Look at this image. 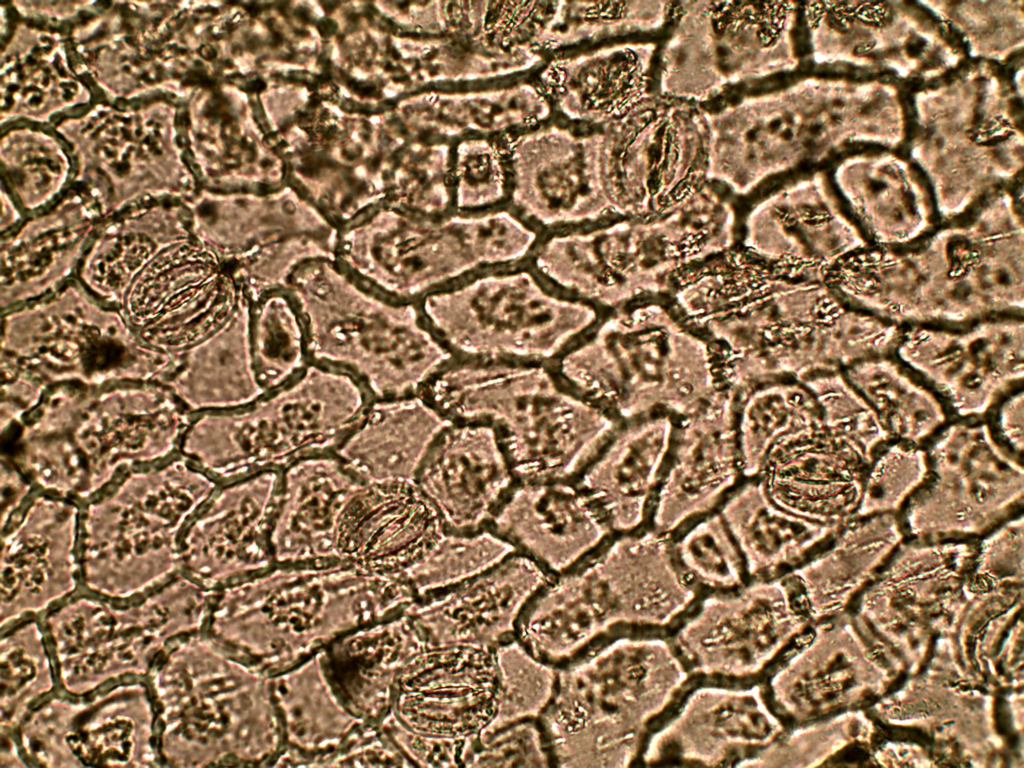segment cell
I'll return each instance as SVG.
<instances>
[{
  "label": "cell",
  "instance_id": "obj_1",
  "mask_svg": "<svg viewBox=\"0 0 1024 768\" xmlns=\"http://www.w3.org/2000/svg\"><path fill=\"white\" fill-rule=\"evenodd\" d=\"M840 300L901 328L961 327L1024 308L1023 226L1011 199L900 248H868L836 266Z\"/></svg>",
  "mask_w": 1024,
  "mask_h": 768
},
{
  "label": "cell",
  "instance_id": "obj_12",
  "mask_svg": "<svg viewBox=\"0 0 1024 768\" xmlns=\"http://www.w3.org/2000/svg\"><path fill=\"white\" fill-rule=\"evenodd\" d=\"M926 477L899 517L917 536L980 534L1022 513L1023 457L986 417L949 420L924 445Z\"/></svg>",
  "mask_w": 1024,
  "mask_h": 768
},
{
  "label": "cell",
  "instance_id": "obj_43",
  "mask_svg": "<svg viewBox=\"0 0 1024 768\" xmlns=\"http://www.w3.org/2000/svg\"><path fill=\"white\" fill-rule=\"evenodd\" d=\"M494 650L500 699L490 727L540 717L555 692L558 668L537 659L516 638Z\"/></svg>",
  "mask_w": 1024,
  "mask_h": 768
},
{
  "label": "cell",
  "instance_id": "obj_48",
  "mask_svg": "<svg viewBox=\"0 0 1024 768\" xmlns=\"http://www.w3.org/2000/svg\"><path fill=\"white\" fill-rule=\"evenodd\" d=\"M872 47H873V43L872 42L859 44L856 47V49H855V53H857V54L865 53V52L869 51Z\"/></svg>",
  "mask_w": 1024,
  "mask_h": 768
},
{
  "label": "cell",
  "instance_id": "obj_30",
  "mask_svg": "<svg viewBox=\"0 0 1024 768\" xmlns=\"http://www.w3.org/2000/svg\"><path fill=\"white\" fill-rule=\"evenodd\" d=\"M271 684L284 742L273 766H322L370 725L340 694L326 649L271 676Z\"/></svg>",
  "mask_w": 1024,
  "mask_h": 768
},
{
  "label": "cell",
  "instance_id": "obj_13",
  "mask_svg": "<svg viewBox=\"0 0 1024 768\" xmlns=\"http://www.w3.org/2000/svg\"><path fill=\"white\" fill-rule=\"evenodd\" d=\"M797 599L789 573L752 579L733 590L702 595L668 636L694 679L762 681L799 630Z\"/></svg>",
  "mask_w": 1024,
  "mask_h": 768
},
{
  "label": "cell",
  "instance_id": "obj_29",
  "mask_svg": "<svg viewBox=\"0 0 1024 768\" xmlns=\"http://www.w3.org/2000/svg\"><path fill=\"white\" fill-rule=\"evenodd\" d=\"M271 546L276 563L338 560L342 510L365 483L334 452L300 459L282 471Z\"/></svg>",
  "mask_w": 1024,
  "mask_h": 768
},
{
  "label": "cell",
  "instance_id": "obj_28",
  "mask_svg": "<svg viewBox=\"0 0 1024 768\" xmlns=\"http://www.w3.org/2000/svg\"><path fill=\"white\" fill-rule=\"evenodd\" d=\"M675 422L664 413L620 422L576 478L613 534L648 528Z\"/></svg>",
  "mask_w": 1024,
  "mask_h": 768
},
{
  "label": "cell",
  "instance_id": "obj_33",
  "mask_svg": "<svg viewBox=\"0 0 1024 768\" xmlns=\"http://www.w3.org/2000/svg\"><path fill=\"white\" fill-rule=\"evenodd\" d=\"M251 304L241 292L230 315L182 354L166 383L191 414L238 409L266 392L252 356Z\"/></svg>",
  "mask_w": 1024,
  "mask_h": 768
},
{
  "label": "cell",
  "instance_id": "obj_22",
  "mask_svg": "<svg viewBox=\"0 0 1024 768\" xmlns=\"http://www.w3.org/2000/svg\"><path fill=\"white\" fill-rule=\"evenodd\" d=\"M518 482L497 430L458 421L438 434L415 479L444 530L460 533L487 528Z\"/></svg>",
  "mask_w": 1024,
  "mask_h": 768
},
{
  "label": "cell",
  "instance_id": "obj_21",
  "mask_svg": "<svg viewBox=\"0 0 1024 768\" xmlns=\"http://www.w3.org/2000/svg\"><path fill=\"white\" fill-rule=\"evenodd\" d=\"M551 576L514 551L472 578L418 598L406 613L425 647L476 644L495 649L516 638L523 611Z\"/></svg>",
  "mask_w": 1024,
  "mask_h": 768
},
{
  "label": "cell",
  "instance_id": "obj_16",
  "mask_svg": "<svg viewBox=\"0 0 1024 768\" xmlns=\"http://www.w3.org/2000/svg\"><path fill=\"white\" fill-rule=\"evenodd\" d=\"M240 296L229 272L192 235L156 256L117 309L150 346L183 354L225 321Z\"/></svg>",
  "mask_w": 1024,
  "mask_h": 768
},
{
  "label": "cell",
  "instance_id": "obj_6",
  "mask_svg": "<svg viewBox=\"0 0 1024 768\" xmlns=\"http://www.w3.org/2000/svg\"><path fill=\"white\" fill-rule=\"evenodd\" d=\"M287 290L305 325L309 361L350 374L372 400L421 394L456 358L418 302L375 291L335 259L303 264Z\"/></svg>",
  "mask_w": 1024,
  "mask_h": 768
},
{
  "label": "cell",
  "instance_id": "obj_10",
  "mask_svg": "<svg viewBox=\"0 0 1024 768\" xmlns=\"http://www.w3.org/2000/svg\"><path fill=\"white\" fill-rule=\"evenodd\" d=\"M1 355L29 368L50 386L166 384L182 362V354L146 343L117 308L78 278L48 296L2 312Z\"/></svg>",
  "mask_w": 1024,
  "mask_h": 768
},
{
  "label": "cell",
  "instance_id": "obj_37",
  "mask_svg": "<svg viewBox=\"0 0 1024 768\" xmlns=\"http://www.w3.org/2000/svg\"><path fill=\"white\" fill-rule=\"evenodd\" d=\"M735 397L736 434L745 478L759 477L776 446L822 424L814 395L799 381H767Z\"/></svg>",
  "mask_w": 1024,
  "mask_h": 768
},
{
  "label": "cell",
  "instance_id": "obj_17",
  "mask_svg": "<svg viewBox=\"0 0 1024 768\" xmlns=\"http://www.w3.org/2000/svg\"><path fill=\"white\" fill-rule=\"evenodd\" d=\"M786 731L764 682L693 684L650 734L645 765L741 766Z\"/></svg>",
  "mask_w": 1024,
  "mask_h": 768
},
{
  "label": "cell",
  "instance_id": "obj_18",
  "mask_svg": "<svg viewBox=\"0 0 1024 768\" xmlns=\"http://www.w3.org/2000/svg\"><path fill=\"white\" fill-rule=\"evenodd\" d=\"M500 699L493 648L476 644L426 647L400 669L391 715L427 737L464 740L494 722Z\"/></svg>",
  "mask_w": 1024,
  "mask_h": 768
},
{
  "label": "cell",
  "instance_id": "obj_47",
  "mask_svg": "<svg viewBox=\"0 0 1024 768\" xmlns=\"http://www.w3.org/2000/svg\"><path fill=\"white\" fill-rule=\"evenodd\" d=\"M28 490L27 483L22 481L15 469L8 466L5 471V468L2 467V498L7 497V500L2 502V526L14 513L13 510L20 505Z\"/></svg>",
  "mask_w": 1024,
  "mask_h": 768
},
{
  "label": "cell",
  "instance_id": "obj_23",
  "mask_svg": "<svg viewBox=\"0 0 1024 768\" xmlns=\"http://www.w3.org/2000/svg\"><path fill=\"white\" fill-rule=\"evenodd\" d=\"M282 472L222 483L188 525L191 561L220 590L276 564L271 531Z\"/></svg>",
  "mask_w": 1024,
  "mask_h": 768
},
{
  "label": "cell",
  "instance_id": "obj_9",
  "mask_svg": "<svg viewBox=\"0 0 1024 768\" xmlns=\"http://www.w3.org/2000/svg\"><path fill=\"white\" fill-rule=\"evenodd\" d=\"M418 304L427 325L461 359L552 364L600 316L591 303L549 286L529 264L476 273Z\"/></svg>",
  "mask_w": 1024,
  "mask_h": 768
},
{
  "label": "cell",
  "instance_id": "obj_36",
  "mask_svg": "<svg viewBox=\"0 0 1024 768\" xmlns=\"http://www.w3.org/2000/svg\"><path fill=\"white\" fill-rule=\"evenodd\" d=\"M842 371L890 439L924 446L950 420L942 398L892 355L862 360Z\"/></svg>",
  "mask_w": 1024,
  "mask_h": 768
},
{
  "label": "cell",
  "instance_id": "obj_46",
  "mask_svg": "<svg viewBox=\"0 0 1024 768\" xmlns=\"http://www.w3.org/2000/svg\"><path fill=\"white\" fill-rule=\"evenodd\" d=\"M988 415H991L988 421L997 438L1012 452L1023 457V389H1016L1003 397Z\"/></svg>",
  "mask_w": 1024,
  "mask_h": 768
},
{
  "label": "cell",
  "instance_id": "obj_2",
  "mask_svg": "<svg viewBox=\"0 0 1024 768\" xmlns=\"http://www.w3.org/2000/svg\"><path fill=\"white\" fill-rule=\"evenodd\" d=\"M701 596L680 570L671 537L649 528L613 534L551 576L523 611L516 639L563 668L632 631H673Z\"/></svg>",
  "mask_w": 1024,
  "mask_h": 768
},
{
  "label": "cell",
  "instance_id": "obj_40",
  "mask_svg": "<svg viewBox=\"0 0 1024 768\" xmlns=\"http://www.w3.org/2000/svg\"><path fill=\"white\" fill-rule=\"evenodd\" d=\"M514 551L489 528L466 533L444 530L429 550L401 574L418 599L472 578Z\"/></svg>",
  "mask_w": 1024,
  "mask_h": 768
},
{
  "label": "cell",
  "instance_id": "obj_27",
  "mask_svg": "<svg viewBox=\"0 0 1024 768\" xmlns=\"http://www.w3.org/2000/svg\"><path fill=\"white\" fill-rule=\"evenodd\" d=\"M868 464L821 424L776 446L759 478L783 509L840 525L856 515Z\"/></svg>",
  "mask_w": 1024,
  "mask_h": 768
},
{
  "label": "cell",
  "instance_id": "obj_26",
  "mask_svg": "<svg viewBox=\"0 0 1024 768\" xmlns=\"http://www.w3.org/2000/svg\"><path fill=\"white\" fill-rule=\"evenodd\" d=\"M443 531L415 482L364 483L340 514L335 556L371 571L401 574Z\"/></svg>",
  "mask_w": 1024,
  "mask_h": 768
},
{
  "label": "cell",
  "instance_id": "obj_45",
  "mask_svg": "<svg viewBox=\"0 0 1024 768\" xmlns=\"http://www.w3.org/2000/svg\"><path fill=\"white\" fill-rule=\"evenodd\" d=\"M411 766H461L464 740L438 739L413 733L391 715L379 724Z\"/></svg>",
  "mask_w": 1024,
  "mask_h": 768
},
{
  "label": "cell",
  "instance_id": "obj_19",
  "mask_svg": "<svg viewBox=\"0 0 1024 768\" xmlns=\"http://www.w3.org/2000/svg\"><path fill=\"white\" fill-rule=\"evenodd\" d=\"M220 483L191 460L127 473L109 493L90 503L82 528L93 554L124 560L170 547Z\"/></svg>",
  "mask_w": 1024,
  "mask_h": 768
},
{
  "label": "cell",
  "instance_id": "obj_3",
  "mask_svg": "<svg viewBox=\"0 0 1024 768\" xmlns=\"http://www.w3.org/2000/svg\"><path fill=\"white\" fill-rule=\"evenodd\" d=\"M223 645L269 676L417 599L397 573L334 560L276 563L221 589Z\"/></svg>",
  "mask_w": 1024,
  "mask_h": 768
},
{
  "label": "cell",
  "instance_id": "obj_5",
  "mask_svg": "<svg viewBox=\"0 0 1024 768\" xmlns=\"http://www.w3.org/2000/svg\"><path fill=\"white\" fill-rule=\"evenodd\" d=\"M422 394L450 421L494 427L519 481H575L620 423L548 363L455 358Z\"/></svg>",
  "mask_w": 1024,
  "mask_h": 768
},
{
  "label": "cell",
  "instance_id": "obj_44",
  "mask_svg": "<svg viewBox=\"0 0 1024 768\" xmlns=\"http://www.w3.org/2000/svg\"><path fill=\"white\" fill-rule=\"evenodd\" d=\"M461 766L556 767L539 717L489 727L467 738Z\"/></svg>",
  "mask_w": 1024,
  "mask_h": 768
},
{
  "label": "cell",
  "instance_id": "obj_32",
  "mask_svg": "<svg viewBox=\"0 0 1024 768\" xmlns=\"http://www.w3.org/2000/svg\"><path fill=\"white\" fill-rule=\"evenodd\" d=\"M192 236L185 202H150L103 218L78 279L117 308L133 279L162 251Z\"/></svg>",
  "mask_w": 1024,
  "mask_h": 768
},
{
  "label": "cell",
  "instance_id": "obj_15",
  "mask_svg": "<svg viewBox=\"0 0 1024 768\" xmlns=\"http://www.w3.org/2000/svg\"><path fill=\"white\" fill-rule=\"evenodd\" d=\"M894 355L956 418L986 417L1024 378V321L1006 315L961 327L903 328Z\"/></svg>",
  "mask_w": 1024,
  "mask_h": 768
},
{
  "label": "cell",
  "instance_id": "obj_39",
  "mask_svg": "<svg viewBox=\"0 0 1024 768\" xmlns=\"http://www.w3.org/2000/svg\"><path fill=\"white\" fill-rule=\"evenodd\" d=\"M671 541L680 570L702 595L750 581L744 557L718 510L693 521Z\"/></svg>",
  "mask_w": 1024,
  "mask_h": 768
},
{
  "label": "cell",
  "instance_id": "obj_42",
  "mask_svg": "<svg viewBox=\"0 0 1024 768\" xmlns=\"http://www.w3.org/2000/svg\"><path fill=\"white\" fill-rule=\"evenodd\" d=\"M927 469L924 446L889 440L868 464L855 517L899 514L923 483Z\"/></svg>",
  "mask_w": 1024,
  "mask_h": 768
},
{
  "label": "cell",
  "instance_id": "obj_8",
  "mask_svg": "<svg viewBox=\"0 0 1024 768\" xmlns=\"http://www.w3.org/2000/svg\"><path fill=\"white\" fill-rule=\"evenodd\" d=\"M372 401L350 374L310 362L238 409L195 414L183 454L220 484L332 453Z\"/></svg>",
  "mask_w": 1024,
  "mask_h": 768
},
{
  "label": "cell",
  "instance_id": "obj_41",
  "mask_svg": "<svg viewBox=\"0 0 1024 768\" xmlns=\"http://www.w3.org/2000/svg\"><path fill=\"white\" fill-rule=\"evenodd\" d=\"M801 383L814 395L825 429L868 463L891 440L875 411L842 370L819 373Z\"/></svg>",
  "mask_w": 1024,
  "mask_h": 768
},
{
  "label": "cell",
  "instance_id": "obj_31",
  "mask_svg": "<svg viewBox=\"0 0 1024 768\" xmlns=\"http://www.w3.org/2000/svg\"><path fill=\"white\" fill-rule=\"evenodd\" d=\"M450 422L422 393L372 400L334 453L365 483L415 482Z\"/></svg>",
  "mask_w": 1024,
  "mask_h": 768
},
{
  "label": "cell",
  "instance_id": "obj_38",
  "mask_svg": "<svg viewBox=\"0 0 1024 768\" xmlns=\"http://www.w3.org/2000/svg\"><path fill=\"white\" fill-rule=\"evenodd\" d=\"M250 340L255 370L266 391L287 383L310 363L305 325L288 290L252 302Z\"/></svg>",
  "mask_w": 1024,
  "mask_h": 768
},
{
  "label": "cell",
  "instance_id": "obj_25",
  "mask_svg": "<svg viewBox=\"0 0 1024 768\" xmlns=\"http://www.w3.org/2000/svg\"><path fill=\"white\" fill-rule=\"evenodd\" d=\"M487 528L551 575L574 567L613 535L575 481H519Z\"/></svg>",
  "mask_w": 1024,
  "mask_h": 768
},
{
  "label": "cell",
  "instance_id": "obj_34",
  "mask_svg": "<svg viewBox=\"0 0 1024 768\" xmlns=\"http://www.w3.org/2000/svg\"><path fill=\"white\" fill-rule=\"evenodd\" d=\"M424 648L405 610L342 637L326 656L348 706L368 724L379 725L390 713L400 669Z\"/></svg>",
  "mask_w": 1024,
  "mask_h": 768
},
{
  "label": "cell",
  "instance_id": "obj_35",
  "mask_svg": "<svg viewBox=\"0 0 1024 768\" xmlns=\"http://www.w3.org/2000/svg\"><path fill=\"white\" fill-rule=\"evenodd\" d=\"M718 511L744 557L750 580L793 571L841 525L815 522L783 509L771 499L759 477L744 479Z\"/></svg>",
  "mask_w": 1024,
  "mask_h": 768
},
{
  "label": "cell",
  "instance_id": "obj_11",
  "mask_svg": "<svg viewBox=\"0 0 1024 768\" xmlns=\"http://www.w3.org/2000/svg\"><path fill=\"white\" fill-rule=\"evenodd\" d=\"M193 237L251 302L288 289L303 264L335 259L339 228L298 193L198 191L186 202Z\"/></svg>",
  "mask_w": 1024,
  "mask_h": 768
},
{
  "label": "cell",
  "instance_id": "obj_4",
  "mask_svg": "<svg viewBox=\"0 0 1024 768\" xmlns=\"http://www.w3.org/2000/svg\"><path fill=\"white\" fill-rule=\"evenodd\" d=\"M695 680L669 636L624 635L558 668L539 719L556 767H628Z\"/></svg>",
  "mask_w": 1024,
  "mask_h": 768
},
{
  "label": "cell",
  "instance_id": "obj_14",
  "mask_svg": "<svg viewBox=\"0 0 1024 768\" xmlns=\"http://www.w3.org/2000/svg\"><path fill=\"white\" fill-rule=\"evenodd\" d=\"M191 416L162 382L79 385L66 417L45 434L61 435L73 448L86 498L122 468L167 457L182 441Z\"/></svg>",
  "mask_w": 1024,
  "mask_h": 768
},
{
  "label": "cell",
  "instance_id": "obj_24",
  "mask_svg": "<svg viewBox=\"0 0 1024 768\" xmlns=\"http://www.w3.org/2000/svg\"><path fill=\"white\" fill-rule=\"evenodd\" d=\"M104 216L86 192L68 191L1 235V312L48 296L78 277Z\"/></svg>",
  "mask_w": 1024,
  "mask_h": 768
},
{
  "label": "cell",
  "instance_id": "obj_7",
  "mask_svg": "<svg viewBox=\"0 0 1024 768\" xmlns=\"http://www.w3.org/2000/svg\"><path fill=\"white\" fill-rule=\"evenodd\" d=\"M541 238L507 211L432 217L386 202L339 229L335 261L391 299L419 302L476 273L528 261Z\"/></svg>",
  "mask_w": 1024,
  "mask_h": 768
},
{
  "label": "cell",
  "instance_id": "obj_20",
  "mask_svg": "<svg viewBox=\"0 0 1024 768\" xmlns=\"http://www.w3.org/2000/svg\"><path fill=\"white\" fill-rule=\"evenodd\" d=\"M736 397L722 390L676 419L648 528L673 537L712 513L744 480L736 434Z\"/></svg>",
  "mask_w": 1024,
  "mask_h": 768
}]
</instances>
